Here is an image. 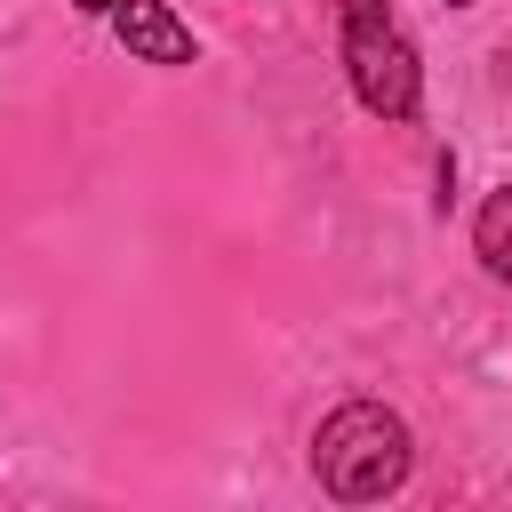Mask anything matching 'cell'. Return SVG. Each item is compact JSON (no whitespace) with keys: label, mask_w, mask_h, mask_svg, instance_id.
<instances>
[{"label":"cell","mask_w":512,"mask_h":512,"mask_svg":"<svg viewBox=\"0 0 512 512\" xmlns=\"http://www.w3.org/2000/svg\"><path fill=\"white\" fill-rule=\"evenodd\" d=\"M448 8H472V0H448Z\"/></svg>","instance_id":"obj_6"},{"label":"cell","mask_w":512,"mask_h":512,"mask_svg":"<svg viewBox=\"0 0 512 512\" xmlns=\"http://www.w3.org/2000/svg\"><path fill=\"white\" fill-rule=\"evenodd\" d=\"M112 24H120V48L128 56H144V64H192V32L176 24L168 0H120Z\"/></svg>","instance_id":"obj_3"},{"label":"cell","mask_w":512,"mask_h":512,"mask_svg":"<svg viewBox=\"0 0 512 512\" xmlns=\"http://www.w3.org/2000/svg\"><path fill=\"white\" fill-rule=\"evenodd\" d=\"M344 72H352V96H360L376 120H408L416 96H424L416 40L392 24L384 0H344Z\"/></svg>","instance_id":"obj_2"},{"label":"cell","mask_w":512,"mask_h":512,"mask_svg":"<svg viewBox=\"0 0 512 512\" xmlns=\"http://www.w3.org/2000/svg\"><path fill=\"white\" fill-rule=\"evenodd\" d=\"M472 248H480V264H488L496 280H512V184L488 192V208H480V224H472Z\"/></svg>","instance_id":"obj_4"},{"label":"cell","mask_w":512,"mask_h":512,"mask_svg":"<svg viewBox=\"0 0 512 512\" xmlns=\"http://www.w3.org/2000/svg\"><path fill=\"white\" fill-rule=\"evenodd\" d=\"M72 8H80V16H112L120 0H72Z\"/></svg>","instance_id":"obj_5"},{"label":"cell","mask_w":512,"mask_h":512,"mask_svg":"<svg viewBox=\"0 0 512 512\" xmlns=\"http://www.w3.org/2000/svg\"><path fill=\"white\" fill-rule=\"evenodd\" d=\"M408 464H416V440H408V424H400L392 408H376V400H344V408L312 432V472H320V488L344 496V504L392 496V488L408 480Z\"/></svg>","instance_id":"obj_1"}]
</instances>
